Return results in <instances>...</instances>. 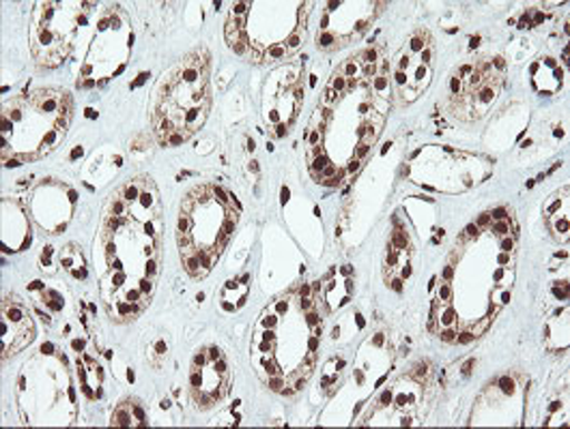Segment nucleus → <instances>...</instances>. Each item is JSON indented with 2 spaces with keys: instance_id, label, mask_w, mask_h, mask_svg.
Masks as SVG:
<instances>
[{
  "instance_id": "obj_1",
  "label": "nucleus",
  "mask_w": 570,
  "mask_h": 429,
  "mask_svg": "<svg viewBox=\"0 0 570 429\" xmlns=\"http://www.w3.org/2000/svg\"><path fill=\"white\" fill-rule=\"evenodd\" d=\"M71 119V97L67 91L39 89L29 97H16L2 106V136L9 140L18 129H27L35 140V157L57 149Z\"/></svg>"
},
{
  "instance_id": "obj_2",
  "label": "nucleus",
  "mask_w": 570,
  "mask_h": 429,
  "mask_svg": "<svg viewBox=\"0 0 570 429\" xmlns=\"http://www.w3.org/2000/svg\"><path fill=\"white\" fill-rule=\"evenodd\" d=\"M59 2H41L32 16L31 50L32 59L39 67L52 69L67 59L71 39L63 29L55 24Z\"/></svg>"
},
{
  "instance_id": "obj_3",
  "label": "nucleus",
  "mask_w": 570,
  "mask_h": 429,
  "mask_svg": "<svg viewBox=\"0 0 570 429\" xmlns=\"http://www.w3.org/2000/svg\"><path fill=\"white\" fill-rule=\"evenodd\" d=\"M0 331H2V359L18 355L35 339V325L27 311V307L18 301H2V316H0Z\"/></svg>"
},
{
  "instance_id": "obj_4",
  "label": "nucleus",
  "mask_w": 570,
  "mask_h": 429,
  "mask_svg": "<svg viewBox=\"0 0 570 429\" xmlns=\"http://www.w3.org/2000/svg\"><path fill=\"white\" fill-rule=\"evenodd\" d=\"M500 385H502V389H504L507 393H512V387H514V385H512V380H508V378H504V380H502Z\"/></svg>"
}]
</instances>
